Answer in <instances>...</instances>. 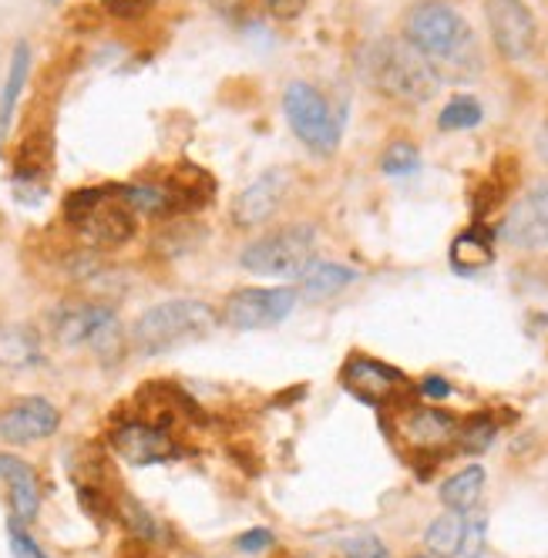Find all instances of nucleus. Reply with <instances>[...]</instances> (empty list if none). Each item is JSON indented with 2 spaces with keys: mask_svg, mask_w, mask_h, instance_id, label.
Masks as SVG:
<instances>
[{
  "mask_svg": "<svg viewBox=\"0 0 548 558\" xmlns=\"http://www.w3.org/2000/svg\"><path fill=\"white\" fill-rule=\"evenodd\" d=\"M263 4L277 21H296L306 11V0H263Z\"/></svg>",
  "mask_w": 548,
  "mask_h": 558,
  "instance_id": "35",
  "label": "nucleus"
},
{
  "mask_svg": "<svg viewBox=\"0 0 548 558\" xmlns=\"http://www.w3.org/2000/svg\"><path fill=\"white\" fill-rule=\"evenodd\" d=\"M495 235L515 250H548V179L532 185L519 203L508 209Z\"/></svg>",
  "mask_w": 548,
  "mask_h": 558,
  "instance_id": "12",
  "label": "nucleus"
},
{
  "mask_svg": "<svg viewBox=\"0 0 548 558\" xmlns=\"http://www.w3.org/2000/svg\"><path fill=\"white\" fill-rule=\"evenodd\" d=\"M485 482H488L485 468L482 464H467V468L454 471L451 477H445L438 498H441L445 508L467 514V511H475V505H478V498L485 492Z\"/></svg>",
  "mask_w": 548,
  "mask_h": 558,
  "instance_id": "21",
  "label": "nucleus"
},
{
  "mask_svg": "<svg viewBox=\"0 0 548 558\" xmlns=\"http://www.w3.org/2000/svg\"><path fill=\"white\" fill-rule=\"evenodd\" d=\"M0 477H4L11 492V508L17 522H34L37 511H41V477H37V471L24 458L0 451Z\"/></svg>",
  "mask_w": 548,
  "mask_h": 558,
  "instance_id": "17",
  "label": "nucleus"
},
{
  "mask_svg": "<svg viewBox=\"0 0 548 558\" xmlns=\"http://www.w3.org/2000/svg\"><path fill=\"white\" fill-rule=\"evenodd\" d=\"M27 74H31V48L27 41H17L14 54H11V68H8V82L4 92H0V135H4L14 122V111L21 101V92L27 85Z\"/></svg>",
  "mask_w": 548,
  "mask_h": 558,
  "instance_id": "24",
  "label": "nucleus"
},
{
  "mask_svg": "<svg viewBox=\"0 0 548 558\" xmlns=\"http://www.w3.org/2000/svg\"><path fill=\"white\" fill-rule=\"evenodd\" d=\"M454 430H458V417L451 411L404 401L401 408H394L390 441H398L404 448V458L417 471V477H430L445 461V454L454 448Z\"/></svg>",
  "mask_w": 548,
  "mask_h": 558,
  "instance_id": "5",
  "label": "nucleus"
},
{
  "mask_svg": "<svg viewBox=\"0 0 548 558\" xmlns=\"http://www.w3.org/2000/svg\"><path fill=\"white\" fill-rule=\"evenodd\" d=\"M8 542H11V555L14 558H51L41 545H37L24 532V522H17V518H11V522H8Z\"/></svg>",
  "mask_w": 548,
  "mask_h": 558,
  "instance_id": "31",
  "label": "nucleus"
},
{
  "mask_svg": "<svg viewBox=\"0 0 548 558\" xmlns=\"http://www.w3.org/2000/svg\"><path fill=\"white\" fill-rule=\"evenodd\" d=\"M51 4H61V0H51Z\"/></svg>",
  "mask_w": 548,
  "mask_h": 558,
  "instance_id": "39",
  "label": "nucleus"
},
{
  "mask_svg": "<svg viewBox=\"0 0 548 558\" xmlns=\"http://www.w3.org/2000/svg\"><path fill=\"white\" fill-rule=\"evenodd\" d=\"M404 41L435 68L445 82H472L482 71L478 37L451 4L445 0H421L404 17Z\"/></svg>",
  "mask_w": 548,
  "mask_h": 558,
  "instance_id": "1",
  "label": "nucleus"
},
{
  "mask_svg": "<svg viewBox=\"0 0 548 558\" xmlns=\"http://www.w3.org/2000/svg\"><path fill=\"white\" fill-rule=\"evenodd\" d=\"M206 229L199 222H188V216L162 219V229L155 235V250L159 256H188L203 246Z\"/></svg>",
  "mask_w": 548,
  "mask_h": 558,
  "instance_id": "22",
  "label": "nucleus"
},
{
  "mask_svg": "<svg viewBox=\"0 0 548 558\" xmlns=\"http://www.w3.org/2000/svg\"><path fill=\"white\" fill-rule=\"evenodd\" d=\"M105 8L114 17H138L151 8V0H105Z\"/></svg>",
  "mask_w": 548,
  "mask_h": 558,
  "instance_id": "36",
  "label": "nucleus"
},
{
  "mask_svg": "<svg viewBox=\"0 0 548 558\" xmlns=\"http://www.w3.org/2000/svg\"><path fill=\"white\" fill-rule=\"evenodd\" d=\"M411 558H435V555H427V551H417V555H411Z\"/></svg>",
  "mask_w": 548,
  "mask_h": 558,
  "instance_id": "38",
  "label": "nucleus"
},
{
  "mask_svg": "<svg viewBox=\"0 0 548 558\" xmlns=\"http://www.w3.org/2000/svg\"><path fill=\"white\" fill-rule=\"evenodd\" d=\"M108 313H114L111 303L101 300H74V303H61L51 313V333L61 347H82L92 340V333L98 330V324Z\"/></svg>",
  "mask_w": 548,
  "mask_h": 558,
  "instance_id": "16",
  "label": "nucleus"
},
{
  "mask_svg": "<svg viewBox=\"0 0 548 558\" xmlns=\"http://www.w3.org/2000/svg\"><path fill=\"white\" fill-rule=\"evenodd\" d=\"M272 545H277V535H272L269 529H249L236 538V548L243 555H259V551H269Z\"/></svg>",
  "mask_w": 548,
  "mask_h": 558,
  "instance_id": "34",
  "label": "nucleus"
},
{
  "mask_svg": "<svg viewBox=\"0 0 548 558\" xmlns=\"http://www.w3.org/2000/svg\"><path fill=\"white\" fill-rule=\"evenodd\" d=\"M491 41L504 61H525L535 51L538 24L525 0H485Z\"/></svg>",
  "mask_w": 548,
  "mask_h": 558,
  "instance_id": "11",
  "label": "nucleus"
},
{
  "mask_svg": "<svg viewBox=\"0 0 548 558\" xmlns=\"http://www.w3.org/2000/svg\"><path fill=\"white\" fill-rule=\"evenodd\" d=\"M343 558H390V548L377 535H357L343 542Z\"/></svg>",
  "mask_w": 548,
  "mask_h": 558,
  "instance_id": "32",
  "label": "nucleus"
},
{
  "mask_svg": "<svg viewBox=\"0 0 548 558\" xmlns=\"http://www.w3.org/2000/svg\"><path fill=\"white\" fill-rule=\"evenodd\" d=\"M482 118H485V111H482L478 98H472V95H454L441 108V114H438V129L441 132H467V129H478Z\"/></svg>",
  "mask_w": 548,
  "mask_h": 558,
  "instance_id": "28",
  "label": "nucleus"
},
{
  "mask_svg": "<svg viewBox=\"0 0 548 558\" xmlns=\"http://www.w3.org/2000/svg\"><path fill=\"white\" fill-rule=\"evenodd\" d=\"M538 155L545 158V166H548V122H545L541 132H538Z\"/></svg>",
  "mask_w": 548,
  "mask_h": 558,
  "instance_id": "37",
  "label": "nucleus"
},
{
  "mask_svg": "<svg viewBox=\"0 0 548 558\" xmlns=\"http://www.w3.org/2000/svg\"><path fill=\"white\" fill-rule=\"evenodd\" d=\"M296 303H300V293L293 287H243V290H232L222 300L219 320L240 333L269 330L290 320Z\"/></svg>",
  "mask_w": 548,
  "mask_h": 558,
  "instance_id": "9",
  "label": "nucleus"
},
{
  "mask_svg": "<svg viewBox=\"0 0 548 558\" xmlns=\"http://www.w3.org/2000/svg\"><path fill=\"white\" fill-rule=\"evenodd\" d=\"M317 253V226L290 222L272 232L256 235L243 246L240 266L253 276H300Z\"/></svg>",
  "mask_w": 548,
  "mask_h": 558,
  "instance_id": "6",
  "label": "nucleus"
},
{
  "mask_svg": "<svg viewBox=\"0 0 548 558\" xmlns=\"http://www.w3.org/2000/svg\"><path fill=\"white\" fill-rule=\"evenodd\" d=\"M88 347L98 353L101 364H119L125 350H129V337H125V327L119 320V313H108L105 320L98 324V330L92 333Z\"/></svg>",
  "mask_w": 548,
  "mask_h": 558,
  "instance_id": "27",
  "label": "nucleus"
},
{
  "mask_svg": "<svg viewBox=\"0 0 548 558\" xmlns=\"http://www.w3.org/2000/svg\"><path fill=\"white\" fill-rule=\"evenodd\" d=\"M108 448L114 458L132 464V468H151V464H169L185 458V448L175 441L172 430H162L138 417H122L108 434Z\"/></svg>",
  "mask_w": 548,
  "mask_h": 558,
  "instance_id": "10",
  "label": "nucleus"
},
{
  "mask_svg": "<svg viewBox=\"0 0 548 558\" xmlns=\"http://www.w3.org/2000/svg\"><path fill=\"white\" fill-rule=\"evenodd\" d=\"M219 324H222L219 310L212 303L195 300V296H179V300H166L145 310L135 320L129 340L138 356H162L179 347L206 340L209 333H216Z\"/></svg>",
  "mask_w": 548,
  "mask_h": 558,
  "instance_id": "4",
  "label": "nucleus"
},
{
  "mask_svg": "<svg viewBox=\"0 0 548 558\" xmlns=\"http://www.w3.org/2000/svg\"><path fill=\"white\" fill-rule=\"evenodd\" d=\"M340 384L346 393H354L361 404L387 414L401 408L404 401H411L414 393V384L404 377V371L390 367L377 356H367V353H350L346 364L340 367Z\"/></svg>",
  "mask_w": 548,
  "mask_h": 558,
  "instance_id": "8",
  "label": "nucleus"
},
{
  "mask_svg": "<svg viewBox=\"0 0 548 558\" xmlns=\"http://www.w3.org/2000/svg\"><path fill=\"white\" fill-rule=\"evenodd\" d=\"M287 192H290V175L283 169H269L263 172L256 182H249L229 206V222L249 232L266 226L272 216H277L287 203Z\"/></svg>",
  "mask_w": 548,
  "mask_h": 558,
  "instance_id": "13",
  "label": "nucleus"
},
{
  "mask_svg": "<svg viewBox=\"0 0 548 558\" xmlns=\"http://www.w3.org/2000/svg\"><path fill=\"white\" fill-rule=\"evenodd\" d=\"M0 138H4V135H0Z\"/></svg>",
  "mask_w": 548,
  "mask_h": 558,
  "instance_id": "40",
  "label": "nucleus"
},
{
  "mask_svg": "<svg viewBox=\"0 0 548 558\" xmlns=\"http://www.w3.org/2000/svg\"><path fill=\"white\" fill-rule=\"evenodd\" d=\"M61 219L92 253H114L138 235V213L119 195V185H85L68 192Z\"/></svg>",
  "mask_w": 548,
  "mask_h": 558,
  "instance_id": "2",
  "label": "nucleus"
},
{
  "mask_svg": "<svg viewBox=\"0 0 548 558\" xmlns=\"http://www.w3.org/2000/svg\"><path fill=\"white\" fill-rule=\"evenodd\" d=\"M498 437V421L488 414V411H478V414H467L458 421V430H454V451L461 454H485Z\"/></svg>",
  "mask_w": 548,
  "mask_h": 558,
  "instance_id": "26",
  "label": "nucleus"
},
{
  "mask_svg": "<svg viewBox=\"0 0 548 558\" xmlns=\"http://www.w3.org/2000/svg\"><path fill=\"white\" fill-rule=\"evenodd\" d=\"M488 545V518L485 514H464V538H461V558H482Z\"/></svg>",
  "mask_w": 548,
  "mask_h": 558,
  "instance_id": "30",
  "label": "nucleus"
},
{
  "mask_svg": "<svg viewBox=\"0 0 548 558\" xmlns=\"http://www.w3.org/2000/svg\"><path fill=\"white\" fill-rule=\"evenodd\" d=\"M45 361L41 333L31 324H0V367L31 371Z\"/></svg>",
  "mask_w": 548,
  "mask_h": 558,
  "instance_id": "20",
  "label": "nucleus"
},
{
  "mask_svg": "<svg viewBox=\"0 0 548 558\" xmlns=\"http://www.w3.org/2000/svg\"><path fill=\"white\" fill-rule=\"evenodd\" d=\"M461 538H464V511H451L445 508L435 522L424 532V548L435 558H454L461 551Z\"/></svg>",
  "mask_w": 548,
  "mask_h": 558,
  "instance_id": "25",
  "label": "nucleus"
},
{
  "mask_svg": "<svg viewBox=\"0 0 548 558\" xmlns=\"http://www.w3.org/2000/svg\"><path fill=\"white\" fill-rule=\"evenodd\" d=\"M114 518L125 525V532L138 542H148L155 545L162 538V525H159V518H155L132 492H119L114 495Z\"/></svg>",
  "mask_w": 548,
  "mask_h": 558,
  "instance_id": "23",
  "label": "nucleus"
},
{
  "mask_svg": "<svg viewBox=\"0 0 548 558\" xmlns=\"http://www.w3.org/2000/svg\"><path fill=\"white\" fill-rule=\"evenodd\" d=\"M495 229L475 222L467 226L454 243H451V269L461 276H475L495 263Z\"/></svg>",
  "mask_w": 548,
  "mask_h": 558,
  "instance_id": "19",
  "label": "nucleus"
},
{
  "mask_svg": "<svg viewBox=\"0 0 548 558\" xmlns=\"http://www.w3.org/2000/svg\"><path fill=\"white\" fill-rule=\"evenodd\" d=\"M421 169V151L414 142H390L380 155V172L390 179H404Z\"/></svg>",
  "mask_w": 548,
  "mask_h": 558,
  "instance_id": "29",
  "label": "nucleus"
},
{
  "mask_svg": "<svg viewBox=\"0 0 548 558\" xmlns=\"http://www.w3.org/2000/svg\"><path fill=\"white\" fill-rule=\"evenodd\" d=\"M364 82L390 101L424 105L441 92V77L404 37H377L361 61Z\"/></svg>",
  "mask_w": 548,
  "mask_h": 558,
  "instance_id": "3",
  "label": "nucleus"
},
{
  "mask_svg": "<svg viewBox=\"0 0 548 558\" xmlns=\"http://www.w3.org/2000/svg\"><path fill=\"white\" fill-rule=\"evenodd\" d=\"M162 189L169 192V206H172V219L175 216H195L216 203V179L212 172L199 169V166H175L166 179H159Z\"/></svg>",
  "mask_w": 548,
  "mask_h": 558,
  "instance_id": "15",
  "label": "nucleus"
},
{
  "mask_svg": "<svg viewBox=\"0 0 548 558\" xmlns=\"http://www.w3.org/2000/svg\"><path fill=\"white\" fill-rule=\"evenodd\" d=\"M414 393L424 397V401H448V397L454 393V387H451V380H445L438 374H427L414 384Z\"/></svg>",
  "mask_w": 548,
  "mask_h": 558,
  "instance_id": "33",
  "label": "nucleus"
},
{
  "mask_svg": "<svg viewBox=\"0 0 548 558\" xmlns=\"http://www.w3.org/2000/svg\"><path fill=\"white\" fill-rule=\"evenodd\" d=\"M61 411L48 401V397H14L11 404L0 411V437L8 445H34L45 437L58 434Z\"/></svg>",
  "mask_w": 548,
  "mask_h": 558,
  "instance_id": "14",
  "label": "nucleus"
},
{
  "mask_svg": "<svg viewBox=\"0 0 548 558\" xmlns=\"http://www.w3.org/2000/svg\"><path fill=\"white\" fill-rule=\"evenodd\" d=\"M357 283V269L350 266H340V263H320L313 259L300 276H296V293L300 300H309V303H324V300H333L337 293H343L346 287Z\"/></svg>",
  "mask_w": 548,
  "mask_h": 558,
  "instance_id": "18",
  "label": "nucleus"
},
{
  "mask_svg": "<svg viewBox=\"0 0 548 558\" xmlns=\"http://www.w3.org/2000/svg\"><path fill=\"white\" fill-rule=\"evenodd\" d=\"M283 111L293 135L313 155H333L343 138V118L330 108V101L306 82H290L283 88Z\"/></svg>",
  "mask_w": 548,
  "mask_h": 558,
  "instance_id": "7",
  "label": "nucleus"
}]
</instances>
